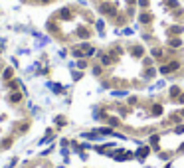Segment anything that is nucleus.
Wrapping results in <instances>:
<instances>
[{
  "instance_id": "nucleus-4",
  "label": "nucleus",
  "mask_w": 184,
  "mask_h": 168,
  "mask_svg": "<svg viewBox=\"0 0 184 168\" xmlns=\"http://www.w3.org/2000/svg\"><path fill=\"white\" fill-rule=\"evenodd\" d=\"M139 20H141V24H151V22H152V16L149 12H143L141 16H139Z\"/></svg>"
},
{
  "instance_id": "nucleus-2",
  "label": "nucleus",
  "mask_w": 184,
  "mask_h": 168,
  "mask_svg": "<svg viewBox=\"0 0 184 168\" xmlns=\"http://www.w3.org/2000/svg\"><path fill=\"white\" fill-rule=\"evenodd\" d=\"M99 10H101V14H105V16H109V18H115V16H117V8L113 6L111 2H101Z\"/></svg>"
},
{
  "instance_id": "nucleus-3",
  "label": "nucleus",
  "mask_w": 184,
  "mask_h": 168,
  "mask_svg": "<svg viewBox=\"0 0 184 168\" xmlns=\"http://www.w3.org/2000/svg\"><path fill=\"white\" fill-rule=\"evenodd\" d=\"M131 53H133V58H143V56H145V50H143V45H133Z\"/></svg>"
},
{
  "instance_id": "nucleus-12",
  "label": "nucleus",
  "mask_w": 184,
  "mask_h": 168,
  "mask_svg": "<svg viewBox=\"0 0 184 168\" xmlns=\"http://www.w3.org/2000/svg\"><path fill=\"white\" fill-rule=\"evenodd\" d=\"M10 146H12V138L8 136V138H4V141H2V149H10Z\"/></svg>"
},
{
  "instance_id": "nucleus-7",
  "label": "nucleus",
  "mask_w": 184,
  "mask_h": 168,
  "mask_svg": "<svg viewBox=\"0 0 184 168\" xmlns=\"http://www.w3.org/2000/svg\"><path fill=\"white\" fill-rule=\"evenodd\" d=\"M20 101H22V93H18V91L10 93V103H20Z\"/></svg>"
},
{
  "instance_id": "nucleus-23",
  "label": "nucleus",
  "mask_w": 184,
  "mask_h": 168,
  "mask_svg": "<svg viewBox=\"0 0 184 168\" xmlns=\"http://www.w3.org/2000/svg\"><path fill=\"white\" fill-rule=\"evenodd\" d=\"M182 115H184V111H182Z\"/></svg>"
},
{
  "instance_id": "nucleus-13",
  "label": "nucleus",
  "mask_w": 184,
  "mask_h": 168,
  "mask_svg": "<svg viewBox=\"0 0 184 168\" xmlns=\"http://www.w3.org/2000/svg\"><path fill=\"white\" fill-rule=\"evenodd\" d=\"M168 34H182V28H180V26H174V28H170V30H168Z\"/></svg>"
},
{
  "instance_id": "nucleus-16",
  "label": "nucleus",
  "mask_w": 184,
  "mask_h": 168,
  "mask_svg": "<svg viewBox=\"0 0 184 168\" xmlns=\"http://www.w3.org/2000/svg\"><path fill=\"white\" fill-rule=\"evenodd\" d=\"M93 75H101V65H95V67H93Z\"/></svg>"
},
{
  "instance_id": "nucleus-9",
  "label": "nucleus",
  "mask_w": 184,
  "mask_h": 168,
  "mask_svg": "<svg viewBox=\"0 0 184 168\" xmlns=\"http://www.w3.org/2000/svg\"><path fill=\"white\" fill-rule=\"evenodd\" d=\"M151 53H152V56H154L157 59H160V58H162V50H160V48H152V50H151Z\"/></svg>"
},
{
  "instance_id": "nucleus-18",
  "label": "nucleus",
  "mask_w": 184,
  "mask_h": 168,
  "mask_svg": "<svg viewBox=\"0 0 184 168\" xmlns=\"http://www.w3.org/2000/svg\"><path fill=\"white\" fill-rule=\"evenodd\" d=\"M139 6H143V8H146V6H149V0H139Z\"/></svg>"
},
{
  "instance_id": "nucleus-10",
  "label": "nucleus",
  "mask_w": 184,
  "mask_h": 168,
  "mask_svg": "<svg viewBox=\"0 0 184 168\" xmlns=\"http://www.w3.org/2000/svg\"><path fill=\"white\" fill-rule=\"evenodd\" d=\"M18 85H20V81H18V79H12V81H8V87H10L12 91H16V89H18Z\"/></svg>"
},
{
  "instance_id": "nucleus-19",
  "label": "nucleus",
  "mask_w": 184,
  "mask_h": 168,
  "mask_svg": "<svg viewBox=\"0 0 184 168\" xmlns=\"http://www.w3.org/2000/svg\"><path fill=\"white\" fill-rule=\"evenodd\" d=\"M79 69H83V67H85V65H87V61H85V59H81V61H79Z\"/></svg>"
},
{
  "instance_id": "nucleus-6",
  "label": "nucleus",
  "mask_w": 184,
  "mask_h": 168,
  "mask_svg": "<svg viewBox=\"0 0 184 168\" xmlns=\"http://www.w3.org/2000/svg\"><path fill=\"white\" fill-rule=\"evenodd\" d=\"M180 93H182V91H180V87H178V85L170 87V99H178V97H180Z\"/></svg>"
},
{
  "instance_id": "nucleus-11",
  "label": "nucleus",
  "mask_w": 184,
  "mask_h": 168,
  "mask_svg": "<svg viewBox=\"0 0 184 168\" xmlns=\"http://www.w3.org/2000/svg\"><path fill=\"white\" fill-rule=\"evenodd\" d=\"M166 6L172 8V10H176L178 8V0H166Z\"/></svg>"
},
{
  "instance_id": "nucleus-1",
  "label": "nucleus",
  "mask_w": 184,
  "mask_h": 168,
  "mask_svg": "<svg viewBox=\"0 0 184 168\" xmlns=\"http://www.w3.org/2000/svg\"><path fill=\"white\" fill-rule=\"evenodd\" d=\"M182 67V63L178 61V59H172V61H168V63H165V65H160V73L162 75H172V73H176L178 69Z\"/></svg>"
},
{
  "instance_id": "nucleus-21",
  "label": "nucleus",
  "mask_w": 184,
  "mask_h": 168,
  "mask_svg": "<svg viewBox=\"0 0 184 168\" xmlns=\"http://www.w3.org/2000/svg\"><path fill=\"white\" fill-rule=\"evenodd\" d=\"M178 101H180V103L184 105V93H180V97H178Z\"/></svg>"
},
{
  "instance_id": "nucleus-15",
  "label": "nucleus",
  "mask_w": 184,
  "mask_h": 168,
  "mask_svg": "<svg viewBox=\"0 0 184 168\" xmlns=\"http://www.w3.org/2000/svg\"><path fill=\"white\" fill-rule=\"evenodd\" d=\"M174 133H176V135H182L184 133V125H178L176 129H174Z\"/></svg>"
},
{
  "instance_id": "nucleus-5",
  "label": "nucleus",
  "mask_w": 184,
  "mask_h": 168,
  "mask_svg": "<svg viewBox=\"0 0 184 168\" xmlns=\"http://www.w3.org/2000/svg\"><path fill=\"white\" fill-rule=\"evenodd\" d=\"M151 113H152V115H154V117H160V115H162V105H152V107H151Z\"/></svg>"
},
{
  "instance_id": "nucleus-8",
  "label": "nucleus",
  "mask_w": 184,
  "mask_h": 168,
  "mask_svg": "<svg viewBox=\"0 0 184 168\" xmlns=\"http://www.w3.org/2000/svg\"><path fill=\"white\" fill-rule=\"evenodd\" d=\"M168 45H170V48H180V45H182V38H172V40H168Z\"/></svg>"
},
{
  "instance_id": "nucleus-22",
  "label": "nucleus",
  "mask_w": 184,
  "mask_h": 168,
  "mask_svg": "<svg viewBox=\"0 0 184 168\" xmlns=\"http://www.w3.org/2000/svg\"><path fill=\"white\" fill-rule=\"evenodd\" d=\"M40 2H42V4H46V2H50V0H40Z\"/></svg>"
},
{
  "instance_id": "nucleus-17",
  "label": "nucleus",
  "mask_w": 184,
  "mask_h": 168,
  "mask_svg": "<svg viewBox=\"0 0 184 168\" xmlns=\"http://www.w3.org/2000/svg\"><path fill=\"white\" fill-rule=\"evenodd\" d=\"M28 129H30V125H28V123H24V125H22V127H20V133H26Z\"/></svg>"
},
{
  "instance_id": "nucleus-14",
  "label": "nucleus",
  "mask_w": 184,
  "mask_h": 168,
  "mask_svg": "<svg viewBox=\"0 0 184 168\" xmlns=\"http://www.w3.org/2000/svg\"><path fill=\"white\" fill-rule=\"evenodd\" d=\"M12 73H14V71L10 69V67H8V69L4 71V79H10V77H12Z\"/></svg>"
},
{
  "instance_id": "nucleus-20",
  "label": "nucleus",
  "mask_w": 184,
  "mask_h": 168,
  "mask_svg": "<svg viewBox=\"0 0 184 168\" xmlns=\"http://www.w3.org/2000/svg\"><path fill=\"white\" fill-rule=\"evenodd\" d=\"M119 123V119H115V117H111V119H109V125H117Z\"/></svg>"
}]
</instances>
